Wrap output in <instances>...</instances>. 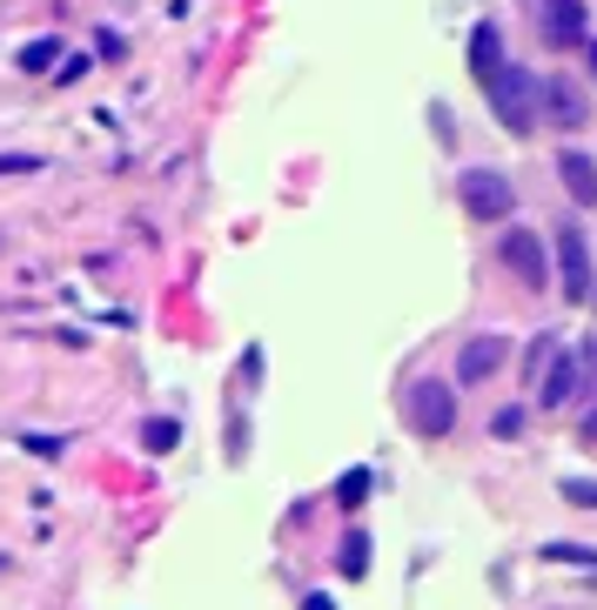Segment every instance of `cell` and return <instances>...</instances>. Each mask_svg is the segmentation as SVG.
Here are the masks:
<instances>
[{"instance_id":"cell-8","label":"cell","mask_w":597,"mask_h":610,"mask_svg":"<svg viewBox=\"0 0 597 610\" xmlns=\"http://www.w3.org/2000/svg\"><path fill=\"white\" fill-rule=\"evenodd\" d=\"M503 363H510V342L503 335H470L457 349V383H490Z\"/></svg>"},{"instance_id":"cell-14","label":"cell","mask_w":597,"mask_h":610,"mask_svg":"<svg viewBox=\"0 0 597 610\" xmlns=\"http://www.w3.org/2000/svg\"><path fill=\"white\" fill-rule=\"evenodd\" d=\"M141 443H148L154 457H168V450L182 443V422H168V416H148V422H141Z\"/></svg>"},{"instance_id":"cell-16","label":"cell","mask_w":597,"mask_h":610,"mask_svg":"<svg viewBox=\"0 0 597 610\" xmlns=\"http://www.w3.org/2000/svg\"><path fill=\"white\" fill-rule=\"evenodd\" d=\"M370 483H376L370 470H350L343 483H335V503H343V510H363V503H370Z\"/></svg>"},{"instance_id":"cell-11","label":"cell","mask_w":597,"mask_h":610,"mask_svg":"<svg viewBox=\"0 0 597 610\" xmlns=\"http://www.w3.org/2000/svg\"><path fill=\"white\" fill-rule=\"evenodd\" d=\"M497 67H503V41H497L490 21H477V28H470V74H477V87H483Z\"/></svg>"},{"instance_id":"cell-9","label":"cell","mask_w":597,"mask_h":610,"mask_svg":"<svg viewBox=\"0 0 597 610\" xmlns=\"http://www.w3.org/2000/svg\"><path fill=\"white\" fill-rule=\"evenodd\" d=\"M557 182H564V195H571L577 208H597V154L564 148V154H557Z\"/></svg>"},{"instance_id":"cell-5","label":"cell","mask_w":597,"mask_h":610,"mask_svg":"<svg viewBox=\"0 0 597 610\" xmlns=\"http://www.w3.org/2000/svg\"><path fill=\"white\" fill-rule=\"evenodd\" d=\"M409 429L416 436H450L457 429V389L450 383H437V376H423V383H409Z\"/></svg>"},{"instance_id":"cell-6","label":"cell","mask_w":597,"mask_h":610,"mask_svg":"<svg viewBox=\"0 0 597 610\" xmlns=\"http://www.w3.org/2000/svg\"><path fill=\"white\" fill-rule=\"evenodd\" d=\"M537 121L557 128V135H577V128L590 121V95H584L577 81H564V74L537 81Z\"/></svg>"},{"instance_id":"cell-12","label":"cell","mask_w":597,"mask_h":610,"mask_svg":"<svg viewBox=\"0 0 597 610\" xmlns=\"http://www.w3.org/2000/svg\"><path fill=\"white\" fill-rule=\"evenodd\" d=\"M14 61H21V74H47V67L61 61V34H41V41H28Z\"/></svg>"},{"instance_id":"cell-3","label":"cell","mask_w":597,"mask_h":610,"mask_svg":"<svg viewBox=\"0 0 597 610\" xmlns=\"http://www.w3.org/2000/svg\"><path fill=\"white\" fill-rule=\"evenodd\" d=\"M457 195L477 222H510V208H518V189H510V174H497V168H463Z\"/></svg>"},{"instance_id":"cell-13","label":"cell","mask_w":597,"mask_h":610,"mask_svg":"<svg viewBox=\"0 0 597 610\" xmlns=\"http://www.w3.org/2000/svg\"><path fill=\"white\" fill-rule=\"evenodd\" d=\"M335 570H343V577H370V537H363V531L343 537V550H335Z\"/></svg>"},{"instance_id":"cell-21","label":"cell","mask_w":597,"mask_h":610,"mask_svg":"<svg viewBox=\"0 0 597 610\" xmlns=\"http://www.w3.org/2000/svg\"><path fill=\"white\" fill-rule=\"evenodd\" d=\"M302 610H335V597H322V590H309V597H302Z\"/></svg>"},{"instance_id":"cell-15","label":"cell","mask_w":597,"mask_h":610,"mask_svg":"<svg viewBox=\"0 0 597 610\" xmlns=\"http://www.w3.org/2000/svg\"><path fill=\"white\" fill-rule=\"evenodd\" d=\"M537 557H544V564H577V570H597V550H590V544H544Z\"/></svg>"},{"instance_id":"cell-7","label":"cell","mask_w":597,"mask_h":610,"mask_svg":"<svg viewBox=\"0 0 597 610\" xmlns=\"http://www.w3.org/2000/svg\"><path fill=\"white\" fill-rule=\"evenodd\" d=\"M537 28L551 47H584L590 14H584V0H537Z\"/></svg>"},{"instance_id":"cell-18","label":"cell","mask_w":597,"mask_h":610,"mask_svg":"<svg viewBox=\"0 0 597 610\" xmlns=\"http://www.w3.org/2000/svg\"><path fill=\"white\" fill-rule=\"evenodd\" d=\"M21 450H28V457H47V463H54V457H61L67 443H61V436H21Z\"/></svg>"},{"instance_id":"cell-4","label":"cell","mask_w":597,"mask_h":610,"mask_svg":"<svg viewBox=\"0 0 597 610\" xmlns=\"http://www.w3.org/2000/svg\"><path fill=\"white\" fill-rule=\"evenodd\" d=\"M497 261H503V269L518 276L524 289H551V248H544V235H537V228H503Z\"/></svg>"},{"instance_id":"cell-1","label":"cell","mask_w":597,"mask_h":610,"mask_svg":"<svg viewBox=\"0 0 597 610\" xmlns=\"http://www.w3.org/2000/svg\"><path fill=\"white\" fill-rule=\"evenodd\" d=\"M483 101H490V115H497L503 135H531V128H537V74L518 67V61H503V67L483 81Z\"/></svg>"},{"instance_id":"cell-24","label":"cell","mask_w":597,"mask_h":610,"mask_svg":"<svg viewBox=\"0 0 597 610\" xmlns=\"http://www.w3.org/2000/svg\"><path fill=\"white\" fill-rule=\"evenodd\" d=\"M590 309H597V282H590Z\"/></svg>"},{"instance_id":"cell-10","label":"cell","mask_w":597,"mask_h":610,"mask_svg":"<svg viewBox=\"0 0 597 610\" xmlns=\"http://www.w3.org/2000/svg\"><path fill=\"white\" fill-rule=\"evenodd\" d=\"M577 396V356H564V349H557V356L544 363V376H537V403L544 409H564Z\"/></svg>"},{"instance_id":"cell-17","label":"cell","mask_w":597,"mask_h":610,"mask_svg":"<svg viewBox=\"0 0 597 610\" xmlns=\"http://www.w3.org/2000/svg\"><path fill=\"white\" fill-rule=\"evenodd\" d=\"M557 496H564L571 510H597V483H590V477H564V483H557Z\"/></svg>"},{"instance_id":"cell-23","label":"cell","mask_w":597,"mask_h":610,"mask_svg":"<svg viewBox=\"0 0 597 610\" xmlns=\"http://www.w3.org/2000/svg\"><path fill=\"white\" fill-rule=\"evenodd\" d=\"M584 436H590V443H597V409H590V416H584Z\"/></svg>"},{"instance_id":"cell-20","label":"cell","mask_w":597,"mask_h":610,"mask_svg":"<svg viewBox=\"0 0 597 610\" xmlns=\"http://www.w3.org/2000/svg\"><path fill=\"white\" fill-rule=\"evenodd\" d=\"M34 168V154H0V174H28Z\"/></svg>"},{"instance_id":"cell-2","label":"cell","mask_w":597,"mask_h":610,"mask_svg":"<svg viewBox=\"0 0 597 610\" xmlns=\"http://www.w3.org/2000/svg\"><path fill=\"white\" fill-rule=\"evenodd\" d=\"M551 282H557V296L564 302H590V242H584V228L577 222H564L557 228V261H551Z\"/></svg>"},{"instance_id":"cell-22","label":"cell","mask_w":597,"mask_h":610,"mask_svg":"<svg viewBox=\"0 0 597 610\" xmlns=\"http://www.w3.org/2000/svg\"><path fill=\"white\" fill-rule=\"evenodd\" d=\"M584 67H590V81H597V41H584Z\"/></svg>"},{"instance_id":"cell-19","label":"cell","mask_w":597,"mask_h":610,"mask_svg":"<svg viewBox=\"0 0 597 610\" xmlns=\"http://www.w3.org/2000/svg\"><path fill=\"white\" fill-rule=\"evenodd\" d=\"M497 436H524V409L518 403H510V409H497V422H490Z\"/></svg>"}]
</instances>
